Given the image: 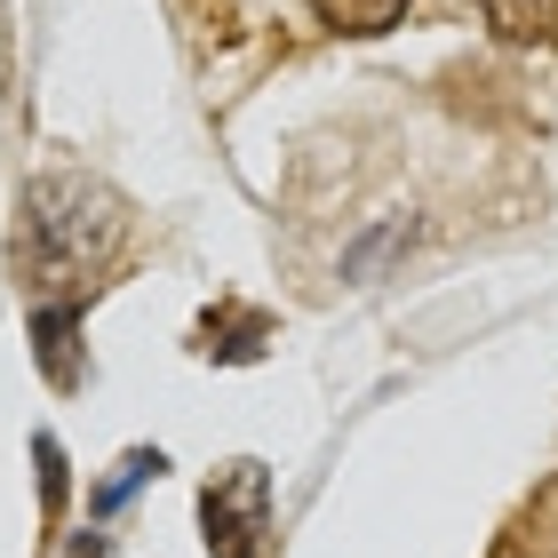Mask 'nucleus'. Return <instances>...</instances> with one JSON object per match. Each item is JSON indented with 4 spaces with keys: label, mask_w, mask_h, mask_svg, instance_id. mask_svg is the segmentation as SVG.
<instances>
[{
    "label": "nucleus",
    "mask_w": 558,
    "mask_h": 558,
    "mask_svg": "<svg viewBox=\"0 0 558 558\" xmlns=\"http://www.w3.org/2000/svg\"><path fill=\"white\" fill-rule=\"evenodd\" d=\"M112 247H120V199L88 175H40L33 199H24V264H33V279L96 288Z\"/></svg>",
    "instance_id": "obj_1"
},
{
    "label": "nucleus",
    "mask_w": 558,
    "mask_h": 558,
    "mask_svg": "<svg viewBox=\"0 0 558 558\" xmlns=\"http://www.w3.org/2000/svg\"><path fill=\"white\" fill-rule=\"evenodd\" d=\"M199 526H208V558H264L271 535V471L264 463H223L199 495Z\"/></svg>",
    "instance_id": "obj_2"
},
{
    "label": "nucleus",
    "mask_w": 558,
    "mask_h": 558,
    "mask_svg": "<svg viewBox=\"0 0 558 558\" xmlns=\"http://www.w3.org/2000/svg\"><path fill=\"white\" fill-rule=\"evenodd\" d=\"M478 16H487L502 40H526V48L558 40V0H478Z\"/></svg>",
    "instance_id": "obj_3"
},
{
    "label": "nucleus",
    "mask_w": 558,
    "mask_h": 558,
    "mask_svg": "<svg viewBox=\"0 0 558 558\" xmlns=\"http://www.w3.org/2000/svg\"><path fill=\"white\" fill-rule=\"evenodd\" d=\"M72 327H81V312H72V303H40V367H48V384H81Z\"/></svg>",
    "instance_id": "obj_4"
},
{
    "label": "nucleus",
    "mask_w": 558,
    "mask_h": 558,
    "mask_svg": "<svg viewBox=\"0 0 558 558\" xmlns=\"http://www.w3.org/2000/svg\"><path fill=\"white\" fill-rule=\"evenodd\" d=\"M312 9L336 24V33H384V24L408 16V0H312Z\"/></svg>",
    "instance_id": "obj_5"
},
{
    "label": "nucleus",
    "mask_w": 558,
    "mask_h": 558,
    "mask_svg": "<svg viewBox=\"0 0 558 558\" xmlns=\"http://www.w3.org/2000/svg\"><path fill=\"white\" fill-rule=\"evenodd\" d=\"M151 471H160V454H129V463H120V471H112V487H105V495H96V511H112V502H120V495H129V487H136V478H151Z\"/></svg>",
    "instance_id": "obj_6"
}]
</instances>
